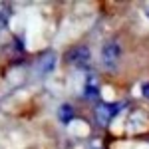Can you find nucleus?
I'll list each match as a JSON object with an SVG mask.
<instances>
[{
    "label": "nucleus",
    "mask_w": 149,
    "mask_h": 149,
    "mask_svg": "<svg viewBox=\"0 0 149 149\" xmlns=\"http://www.w3.org/2000/svg\"><path fill=\"white\" fill-rule=\"evenodd\" d=\"M84 95H86V100H93V97H97V80H95L93 76H90L88 81H86Z\"/></svg>",
    "instance_id": "39448f33"
},
{
    "label": "nucleus",
    "mask_w": 149,
    "mask_h": 149,
    "mask_svg": "<svg viewBox=\"0 0 149 149\" xmlns=\"http://www.w3.org/2000/svg\"><path fill=\"white\" fill-rule=\"evenodd\" d=\"M58 113H60V121L70 123V121H72V117H74V109H72V105L66 103V105H62V107H60V111H58Z\"/></svg>",
    "instance_id": "423d86ee"
},
{
    "label": "nucleus",
    "mask_w": 149,
    "mask_h": 149,
    "mask_svg": "<svg viewBox=\"0 0 149 149\" xmlns=\"http://www.w3.org/2000/svg\"><path fill=\"white\" fill-rule=\"evenodd\" d=\"M119 56H121V48H119V44H117L115 40L107 42V44L103 46L102 60H103V64H105L107 68H115L117 62H119Z\"/></svg>",
    "instance_id": "f03ea898"
},
{
    "label": "nucleus",
    "mask_w": 149,
    "mask_h": 149,
    "mask_svg": "<svg viewBox=\"0 0 149 149\" xmlns=\"http://www.w3.org/2000/svg\"><path fill=\"white\" fill-rule=\"evenodd\" d=\"M123 107V103H117V105H111V103H100L95 107V119L100 125H107L109 119L117 115V111Z\"/></svg>",
    "instance_id": "f257e3e1"
},
{
    "label": "nucleus",
    "mask_w": 149,
    "mask_h": 149,
    "mask_svg": "<svg viewBox=\"0 0 149 149\" xmlns=\"http://www.w3.org/2000/svg\"><path fill=\"white\" fill-rule=\"evenodd\" d=\"M68 62L74 64V66H78V68L86 66V64L90 62V52H88V48H74L68 54Z\"/></svg>",
    "instance_id": "7ed1b4c3"
},
{
    "label": "nucleus",
    "mask_w": 149,
    "mask_h": 149,
    "mask_svg": "<svg viewBox=\"0 0 149 149\" xmlns=\"http://www.w3.org/2000/svg\"><path fill=\"white\" fill-rule=\"evenodd\" d=\"M54 60H56V56H54L52 52L44 54V56H42V60L38 62V72H40V74H46V72H50V70L54 68Z\"/></svg>",
    "instance_id": "20e7f679"
}]
</instances>
